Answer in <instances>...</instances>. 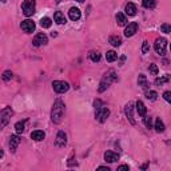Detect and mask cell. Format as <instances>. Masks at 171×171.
Here are the masks:
<instances>
[{
    "label": "cell",
    "mask_w": 171,
    "mask_h": 171,
    "mask_svg": "<svg viewBox=\"0 0 171 171\" xmlns=\"http://www.w3.org/2000/svg\"><path fill=\"white\" fill-rule=\"evenodd\" d=\"M170 78H171L170 75H164V76H162V78H158V79L155 80V84H156V86H163L164 83L169 82Z\"/></svg>",
    "instance_id": "26"
},
{
    "label": "cell",
    "mask_w": 171,
    "mask_h": 171,
    "mask_svg": "<svg viewBox=\"0 0 171 171\" xmlns=\"http://www.w3.org/2000/svg\"><path fill=\"white\" fill-rule=\"evenodd\" d=\"M154 127H155V130H156V132H163V131H164V124H163V122L160 120V118H156Z\"/></svg>",
    "instance_id": "24"
},
{
    "label": "cell",
    "mask_w": 171,
    "mask_h": 171,
    "mask_svg": "<svg viewBox=\"0 0 171 171\" xmlns=\"http://www.w3.org/2000/svg\"><path fill=\"white\" fill-rule=\"evenodd\" d=\"M76 2H79V3H83V2H84V0H76Z\"/></svg>",
    "instance_id": "41"
},
{
    "label": "cell",
    "mask_w": 171,
    "mask_h": 171,
    "mask_svg": "<svg viewBox=\"0 0 171 171\" xmlns=\"http://www.w3.org/2000/svg\"><path fill=\"white\" fill-rule=\"evenodd\" d=\"M68 16H70V19H71V20L76 21V20H79V19H80L82 13H80V10H79V8L72 7V8H71V10L68 11Z\"/></svg>",
    "instance_id": "13"
},
{
    "label": "cell",
    "mask_w": 171,
    "mask_h": 171,
    "mask_svg": "<svg viewBox=\"0 0 171 171\" xmlns=\"http://www.w3.org/2000/svg\"><path fill=\"white\" fill-rule=\"evenodd\" d=\"M88 58H90V60L91 62H94V63H96V62H99L100 60V53H99L98 51H91L88 53Z\"/></svg>",
    "instance_id": "22"
},
{
    "label": "cell",
    "mask_w": 171,
    "mask_h": 171,
    "mask_svg": "<svg viewBox=\"0 0 171 171\" xmlns=\"http://www.w3.org/2000/svg\"><path fill=\"white\" fill-rule=\"evenodd\" d=\"M148 51H150V43L145 40V42H143V46H142V52L143 53H147Z\"/></svg>",
    "instance_id": "35"
},
{
    "label": "cell",
    "mask_w": 171,
    "mask_h": 171,
    "mask_svg": "<svg viewBox=\"0 0 171 171\" xmlns=\"http://www.w3.org/2000/svg\"><path fill=\"white\" fill-rule=\"evenodd\" d=\"M35 0H24L23 4H21V10H23V13L25 16H32L35 13Z\"/></svg>",
    "instance_id": "2"
},
{
    "label": "cell",
    "mask_w": 171,
    "mask_h": 171,
    "mask_svg": "<svg viewBox=\"0 0 171 171\" xmlns=\"http://www.w3.org/2000/svg\"><path fill=\"white\" fill-rule=\"evenodd\" d=\"M20 27H21V30H23L24 32L31 34V32H34V31H35V27H36V25H35V21L27 19V20H24V21H21Z\"/></svg>",
    "instance_id": "8"
},
{
    "label": "cell",
    "mask_w": 171,
    "mask_h": 171,
    "mask_svg": "<svg viewBox=\"0 0 171 171\" xmlns=\"http://www.w3.org/2000/svg\"><path fill=\"white\" fill-rule=\"evenodd\" d=\"M3 2H6V0H3Z\"/></svg>",
    "instance_id": "42"
},
{
    "label": "cell",
    "mask_w": 171,
    "mask_h": 171,
    "mask_svg": "<svg viewBox=\"0 0 171 171\" xmlns=\"http://www.w3.org/2000/svg\"><path fill=\"white\" fill-rule=\"evenodd\" d=\"M94 106H95L96 109H100V106H102V102L98 99V100H95V103H94Z\"/></svg>",
    "instance_id": "39"
},
{
    "label": "cell",
    "mask_w": 171,
    "mask_h": 171,
    "mask_svg": "<svg viewBox=\"0 0 171 171\" xmlns=\"http://www.w3.org/2000/svg\"><path fill=\"white\" fill-rule=\"evenodd\" d=\"M110 116V110L109 109H104V107H100V109H98L96 112H95V119L98 122L100 123H104L107 119H109Z\"/></svg>",
    "instance_id": "4"
},
{
    "label": "cell",
    "mask_w": 171,
    "mask_h": 171,
    "mask_svg": "<svg viewBox=\"0 0 171 171\" xmlns=\"http://www.w3.org/2000/svg\"><path fill=\"white\" fill-rule=\"evenodd\" d=\"M160 30H162V32H164V34H170L171 32V24L163 23L160 25Z\"/></svg>",
    "instance_id": "33"
},
{
    "label": "cell",
    "mask_w": 171,
    "mask_h": 171,
    "mask_svg": "<svg viewBox=\"0 0 171 171\" xmlns=\"http://www.w3.org/2000/svg\"><path fill=\"white\" fill-rule=\"evenodd\" d=\"M136 111H138V114L141 115V116H145L146 115V106H145V103H143L142 100H138L136 102Z\"/></svg>",
    "instance_id": "19"
},
{
    "label": "cell",
    "mask_w": 171,
    "mask_h": 171,
    "mask_svg": "<svg viewBox=\"0 0 171 171\" xmlns=\"http://www.w3.org/2000/svg\"><path fill=\"white\" fill-rule=\"evenodd\" d=\"M52 87L53 90L58 92V94H63V92H67L70 88V84L67 82H63V80H53L52 82Z\"/></svg>",
    "instance_id": "3"
},
{
    "label": "cell",
    "mask_w": 171,
    "mask_h": 171,
    "mask_svg": "<svg viewBox=\"0 0 171 171\" xmlns=\"http://www.w3.org/2000/svg\"><path fill=\"white\" fill-rule=\"evenodd\" d=\"M12 78H13V74L11 72V71H4V74H3V80H4V82H10Z\"/></svg>",
    "instance_id": "32"
},
{
    "label": "cell",
    "mask_w": 171,
    "mask_h": 171,
    "mask_svg": "<svg viewBox=\"0 0 171 171\" xmlns=\"http://www.w3.org/2000/svg\"><path fill=\"white\" fill-rule=\"evenodd\" d=\"M124 11H126V13H127L128 16H135V15H136V7H135L134 3H128L127 6H126Z\"/></svg>",
    "instance_id": "17"
},
{
    "label": "cell",
    "mask_w": 171,
    "mask_h": 171,
    "mask_svg": "<svg viewBox=\"0 0 171 171\" xmlns=\"http://www.w3.org/2000/svg\"><path fill=\"white\" fill-rule=\"evenodd\" d=\"M148 71H150V74L152 75H158V66L156 64H150V67H148Z\"/></svg>",
    "instance_id": "34"
},
{
    "label": "cell",
    "mask_w": 171,
    "mask_h": 171,
    "mask_svg": "<svg viewBox=\"0 0 171 171\" xmlns=\"http://www.w3.org/2000/svg\"><path fill=\"white\" fill-rule=\"evenodd\" d=\"M47 43H48V38H47L46 34H38L32 40V44L35 47L44 46V44H47Z\"/></svg>",
    "instance_id": "7"
},
{
    "label": "cell",
    "mask_w": 171,
    "mask_h": 171,
    "mask_svg": "<svg viewBox=\"0 0 171 171\" xmlns=\"http://www.w3.org/2000/svg\"><path fill=\"white\" fill-rule=\"evenodd\" d=\"M106 59H107V62H115L116 59H118V53H116L115 51H107V53H106Z\"/></svg>",
    "instance_id": "23"
},
{
    "label": "cell",
    "mask_w": 171,
    "mask_h": 171,
    "mask_svg": "<svg viewBox=\"0 0 171 171\" xmlns=\"http://www.w3.org/2000/svg\"><path fill=\"white\" fill-rule=\"evenodd\" d=\"M53 20H55L56 24H66V16L64 13H62L60 11H56L55 15H53Z\"/></svg>",
    "instance_id": "15"
},
{
    "label": "cell",
    "mask_w": 171,
    "mask_h": 171,
    "mask_svg": "<svg viewBox=\"0 0 171 171\" xmlns=\"http://www.w3.org/2000/svg\"><path fill=\"white\" fill-rule=\"evenodd\" d=\"M19 143H20V138L17 136V135H11V138H10V150H11V152L16 151Z\"/></svg>",
    "instance_id": "12"
},
{
    "label": "cell",
    "mask_w": 171,
    "mask_h": 171,
    "mask_svg": "<svg viewBox=\"0 0 171 171\" xmlns=\"http://www.w3.org/2000/svg\"><path fill=\"white\" fill-rule=\"evenodd\" d=\"M11 115H12V110H11V107H6V109H3L2 110V114H0V116H2V128H4L7 126V123L10 122V118H11Z\"/></svg>",
    "instance_id": "6"
},
{
    "label": "cell",
    "mask_w": 171,
    "mask_h": 171,
    "mask_svg": "<svg viewBox=\"0 0 171 171\" xmlns=\"http://www.w3.org/2000/svg\"><path fill=\"white\" fill-rule=\"evenodd\" d=\"M166 46H167V40H166L164 38H159V39H156V42L154 44V48L159 55H164L166 53Z\"/></svg>",
    "instance_id": "5"
},
{
    "label": "cell",
    "mask_w": 171,
    "mask_h": 171,
    "mask_svg": "<svg viewBox=\"0 0 171 171\" xmlns=\"http://www.w3.org/2000/svg\"><path fill=\"white\" fill-rule=\"evenodd\" d=\"M24 123H25V122H17V123L15 124V130H16L17 134H21V132L24 131Z\"/></svg>",
    "instance_id": "30"
},
{
    "label": "cell",
    "mask_w": 171,
    "mask_h": 171,
    "mask_svg": "<svg viewBox=\"0 0 171 171\" xmlns=\"http://www.w3.org/2000/svg\"><path fill=\"white\" fill-rule=\"evenodd\" d=\"M146 98L148 99V100H155L156 98H158V94H156V91H146Z\"/></svg>",
    "instance_id": "29"
},
{
    "label": "cell",
    "mask_w": 171,
    "mask_h": 171,
    "mask_svg": "<svg viewBox=\"0 0 171 171\" xmlns=\"http://www.w3.org/2000/svg\"><path fill=\"white\" fill-rule=\"evenodd\" d=\"M116 23H118V25H126L127 24V19H126V16L122 12L116 13Z\"/></svg>",
    "instance_id": "21"
},
{
    "label": "cell",
    "mask_w": 171,
    "mask_h": 171,
    "mask_svg": "<svg viewBox=\"0 0 171 171\" xmlns=\"http://www.w3.org/2000/svg\"><path fill=\"white\" fill-rule=\"evenodd\" d=\"M143 120H145V124L147 126V127H148V128H151V126H152V120H151L150 116H146V115H145Z\"/></svg>",
    "instance_id": "36"
},
{
    "label": "cell",
    "mask_w": 171,
    "mask_h": 171,
    "mask_svg": "<svg viewBox=\"0 0 171 171\" xmlns=\"http://www.w3.org/2000/svg\"><path fill=\"white\" fill-rule=\"evenodd\" d=\"M130 170V167L127 164H122V166H119L118 167V171H128Z\"/></svg>",
    "instance_id": "38"
},
{
    "label": "cell",
    "mask_w": 171,
    "mask_h": 171,
    "mask_svg": "<svg viewBox=\"0 0 171 171\" xmlns=\"http://www.w3.org/2000/svg\"><path fill=\"white\" fill-rule=\"evenodd\" d=\"M138 84L141 86L143 90H146V91H147V90H148V82H147L146 75H143V74L139 75V78H138Z\"/></svg>",
    "instance_id": "18"
},
{
    "label": "cell",
    "mask_w": 171,
    "mask_h": 171,
    "mask_svg": "<svg viewBox=\"0 0 171 171\" xmlns=\"http://www.w3.org/2000/svg\"><path fill=\"white\" fill-rule=\"evenodd\" d=\"M132 111H134V103H131V102H130L128 104L124 107V114H126V116H127V118H128L130 123H131V124H135V120H134V114H132Z\"/></svg>",
    "instance_id": "9"
},
{
    "label": "cell",
    "mask_w": 171,
    "mask_h": 171,
    "mask_svg": "<svg viewBox=\"0 0 171 171\" xmlns=\"http://www.w3.org/2000/svg\"><path fill=\"white\" fill-rule=\"evenodd\" d=\"M31 138H32L34 141H36V142H40V141H43V139L46 138V134H44V131H42V130H36V131L31 132Z\"/></svg>",
    "instance_id": "16"
},
{
    "label": "cell",
    "mask_w": 171,
    "mask_h": 171,
    "mask_svg": "<svg viewBox=\"0 0 171 171\" xmlns=\"http://www.w3.org/2000/svg\"><path fill=\"white\" fill-rule=\"evenodd\" d=\"M109 42H110L111 46H114V47H119L120 44H122V39H120L119 36H116V35H114V36H110Z\"/></svg>",
    "instance_id": "20"
},
{
    "label": "cell",
    "mask_w": 171,
    "mask_h": 171,
    "mask_svg": "<svg viewBox=\"0 0 171 171\" xmlns=\"http://www.w3.org/2000/svg\"><path fill=\"white\" fill-rule=\"evenodd\" d=\"M104 79L107 80V82H114V80H116V75H115V71L114 70H110L109 72L106 74V76H104Z\"/></svg>",
    "instance_id": "25"
},
{
    "label": "cell",
    "mask_w": 171,
    "mask_h": 171,
    "mask_svg": "<svg viewBox=\"0 0 171 171\" xmlns=\"http://www.w3.org/2000/svg\"><path fill=\"white\" fill-rule=\"evenodd\" d=\"M55 143H56L58 147H64V146H66V143H67V135H66L64 131H59V132H58Z\"/></svg>",
    "instance_id": "11"
},
{
    "label": "cell",
    "mask_w": 171,
    "mask_h": 171,
    "mask_svg": "<svg viewBox=\"0 0 171 171\" xmlns=\"http://www.w3.org/2000/svg\"><path fill=\"white\" fill-rule=\"evenodd\" d=\"M99 170H107V171H110V169L106 167V166H100V167H99Z\"/></svg>",
    "instance_id": "40"
},
{
    "label": "cell",
    "mask_w": 171,
    "mask_h": 171,
    "mask_svg": "<svg viewBox=\"0 0 171 171\" xmlns=\"http://www.w3.org/2000/svg\"><path fill=\"white\" fill-rule=\"evenodd\" d=\"M136 31H138V23H136V21H132V23H130L127 28L124 30V36L126 38H131Z\"/></svg>",
    "instance_id": "10"
},
{
    "label": "cell",
    "mask_w": 171,
    "mask_h": 171,
    "mask_svg": "<svg viewBox=\"0 0 171 171\" xmlns=\"http://www.w3.org/2000/svg\"><path fill=\"white\" fill-rule=\"evenodd\" d=\"M104 160L109 162V163H114V162L119 160V155L115 154V152H112V151H106L104 152Z\"/></svg>",
    "instance_id": "14"
},
{
    "label": "cell",
    "mask_w": 171,
    "mask_h": 171,
    "mask_svg": "<svg viewBox=\"0 0 171 171\" xmlns=\"http://www.w3.org/2000/svg\"><path fill=\"white\" fill-rule=\"evenodd\" d=\"M64 103H63L60 99H58V100L53 103L52 106V111H51V119L53 123H60L62 119H63V115H64Z\"/></svg>",
    "instance_id": "1"
},
{
    "label": "cell",
    "mask_w": 171,
    "mask_h": 171,
    "mask_svg": "<svg viewBox=\"0 0 171 171\" xmlns=\"http://www.w3.org/2000/svg\"><path fill=\"white\" fill-rule=\"evenodd\" d=\"M143 7L145 8H154L155 0H143Z\"/></svg>",
    "instance_id": "31"
},
{
    "label": "cell",
    "mask_w": 171,
    "mask_h": 171,
    "mask_svg": "<svg viewBox=\"0 0 171 171\" xmlns=\"http://www.w3.org/2000/svg\"><path fill=\"white\" fill-rule=\"evenodd\" d=\"M109 86H110V82H107L106 79H103L100 82V86H99V92H104L106 90L109 88Z\"/></svg>",
    "instance_id": "28"
},
{
    "label": "cell",
    "mask_w": 171,
    "mask_h": 171,
    "mask_svg": "<svg viewBox=\"0 0 171 171\" xmlns=\"http://www.w3.org/2000/svg\"><path fill=\"white\" fill-rule=\"evenodd\" d=\"M163 98H164L166 102H169L170 104H171V91H166V92L163 94Z\"/></svg>",
    "instance_id": "37"
},
{
    "label": "cell",
    "mask_w": 171,
    "mask_h": 171,
    "mask_svg": "<svg viewBox=\"0 0 171 171\" xmlns=\"http://www.w3.org/2000/svg\"><path fill=\"white\" fill-rule=\"evenodd\" d=\"M51 24H52V21H51V19H49V17H43V19L40 20V25H42L43 28H49V27H51Z\"/></svg>",
    "instance_id": "27"
}]
</instances>
